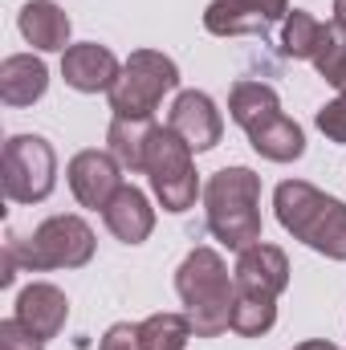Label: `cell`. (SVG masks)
<instances>
[{
	"mask_svg": "<svg viewBox=\"0 0 346 350\" xmlns=\"http://www.w3.org/2000/svg\"><path fill=\"white\" fill-rule=\"evenodd\" d=\"M175 293L183 301V314L191 318L196 338H220L224 330H232L237 285H232V273H228V265L216 249L200 245L179 261Z\"/></svg>",
	"mask_w": 346,
	"mask_h": 350,
	"instance_id": "obj_1",
	"label": "cell"
},
{
	"mask_svg": "<svg viewBox=\"0 0 346 350\" xmlns=\"http://www.w3.org/2000/svg\"><path fill=\"white\" fill-rule=\"evenodd\" d=\"M273 208L281 228L302 241L306 249L330 257V261H346V204L326 196L322 187L306 183V179H285L273 191Z\"/></svg>",
	"mask_w": 346,
	"mask_h": 350,
	"instance_id": "obj_2",
	"label": "cell"
},
{
	"mask_svg": "<svg viewBox=\"0 0 346 350\" xmlns=\"http://www.w3.org/2000/svg\"><path fill=\"white\" fill-rule=\"evenodd\" d=\"M208 232L228 249H249L261 241V175L253 167H224L204 183Z\"/></svg>",
	"mask_w": 346,
	"mask_h": 350,
	"instance_id": "obj_3",
	"label": "cell"
},
{
	"mask_svg": "<svg viewBox=\"0 0 346 350\" xmlns=\"http://www.w3.org/2000/svg\"><path fill=\"white\" fill-rule=\"evenodd\" d=\"M4 249L16 257L21 269L29 273H49V269H82L94 257V228L82 216H49L33 228V237L8 232Z\"/></svg>",
	"mask_w": 346,
	"mask_h": 350,
	"instance_id": "obj_4",
	"label": "cell"
},
{
	"mask_svg": "<svg viewBox=\"0 0 346 350\" xmlns=\"http://www.w3.org/2000/svg\"><path fill=\"white\" fill-rule=\"evenodd\" d=\"M179 86V66L159 49H135L122 62L118 82L110 86V110L118 118H155L163 94Z\"/></svg>",
	"mask_w": 346,
	"mask_h": 350,
	"instance_id": "obj_5",
	"label": "cell"
},
{
	"mask_svg": "<svg viewBox=\"0 0 346 350\" xmlns=\"http://www.w3.org/2000/svg\"><path fill=\"white\" fill-rule=\"evenodd\" d=\"M196 151L175 135L172 126H159L151 131V143H147V167L143 175L151 179V191L155 200L163 204V212H187L196 208V196H200V175H196Z\"/></svg>",
	"mask_w": 346,
	"mask_h": 350,
	"instance_id": "obj_6",
	"label": "cell"
},
{
	"mask_svg": "<svg viewBox=\"0 0 346 350\" xmlns=\"http://www.w3.org/2000/svg\"><path fill=\"white\" fill-rule=\"evenodd\" d=\"M0 179L12 204H41L57 183V151L41 135H12L0 151Z\"/></svg>",
	"mask_w": 346,
	"mask_h": 350,
	"instance_id": "obj_7",
	"label": "cell"
},
{
	"mask_svg": "<svg viewBox=\"0 0 346 350\" xmlns=\"http://www.w3.org/2000/svg\"><path fill=\"white\" fill-rule=\"evenodd\" d=\"M232 285L237 293H249V297H281L285 285H289V257L285 249L257 241L249 249L237 253V269H232Z\"/></svg>",
	"mask_w": 346,
	"mask_h": 350,
	"instance_id": "obj_8",
	"label": "cell"
},
{
	"mask_svg": "<svg viewBox=\"0 0 346 350\" xmlns=\"http://www.w3.org/2000/svg\"><path fill=\"white\" fill-rule=\"evenodd\" d=\"M66 179H70V191H74V200H78L82 208L102 212V208L114 200V191L122 187V163H118L110 151L90 147V151H78V155L70 159Z\"/></svg>",
	"mask_w": 346,
	"mask_h": 350,
	"instance_id": "obj_9",
	"label": "cell"
},
{
	"mask_svg": "<svg viewBox=\"0 0 346 350\" xmlns=\"http://www.w3.org/2000/svg\"><path fill=\"white\" fill-rule=\"evenodd\" d=\"M168 126L200 155V151H212L224 135V118L216 110V102L204 94V90H179L172 102V114H168Z\"/></svg>",
	"mask_w": 346,
	"mask_h": 350,
	"instance_id": "obj_10",
	"label": "cell"
},
{
	"mask_svg": "<svg viewBox=\"0 0 346 350\" xmlns=\"http://www.w3.org/2000/svg\"><path fill=\"white\" fill-rule=\"evenodd\" d=\"M118 74H122L118 57L98 41H78L62 53V78L78 94H110Z\"/></svg>",
	"mask_w": 346,
	"mask_h": 350,
	"instance_id": "obj_11",
	"label": "cell"
},
{
	"mask_svg": "<svg viewBox=\"0 0 346 350\" xmlns=\"http://www.w3.org/2000/svg\"><path fill=\"white\" fill-rule=\"evenodd\" d=\"M12 318L25 326V330H33L37 338H57L62 330H66V318H70V297L57 289V285H49V281H33V285H25L21 293H16V310H12Z\"/></svg>",
	"mask_w": 346,
	"mask_h": 350,
	"instance_id": "obj_12",
	"label": "cell"
},
{
	"mask_svg": "<svg viewBox=\"0 0 346 350\" xmlns=\"http://www.w3.org/2000/svg\"><path fill=\"white\" fill-rule=\"evenodd\" d=\"M102 220H106V228H110L114 241H122V245H143V241L151 237V228H155V208H151V200H147L135 183H122V187L114 191V200L102 208Z\"/></svg>",
	"mask_w": 346,
	"mask_h": 350,
	"instance_id": "obj_13",
	"label": "cell"
},
{
	"mask_svg": "<svg viewBox=\"0 0 346 350\" xmlns=\"http://www.w3.org/2000/svg\"><path fill=\"white\" fill-rule=\"evenodd\" d=\"M16 25H21V37L41 53H66L70 49V29L74 25H70L66 8H57L53 0H29L16 16Z\"/></svg>",
	"mask_w": 346,
	"mask_h": 350,
	"instance_id": "obj_14",
	"label": "cell"
},
{
	"mask_svg": "<svg viewBox=\"0 0 346 350\" xmlns=\"http://www.w3.org/2000/svg\"><path fill=\"white\" fill-rule=\"evenodd\" d=\"M49 90V70L33 53H12L0 62V98L8 106H33Z\"/></svg>",
	"mask_w": 346,
	"mask_h": 350,
	"instance_id": "obj_15",
	"label": "cell"
},
{
	"mask_svg": "<svg viewBox=\"0 0 346 350\" xmlns=\"http://www.w3.org/2000/svg\"><path fill=\"white\" fill-rule=\"evenodd\" d=\"M249 143H253V151H257L261 159H273V163H293V159L306 155V135H302V126L285 110L273 114V118H265L261 126H253Z\"/></svg>",
	"mask_w": 346,
	"mask_h": 350,
	"instance_id": "obj_16",
	"label": "cell"
},
{
	"mask_svg": "<svg viewBox=\"0 0 346 350\" xmlns=\"http://www.w3.org/2000/svg\"><path fill=\"white\" fill-rule=\"evenodd\" d=\"M155 122L151 118H110L106 126V151L122 163V172H143L147 167V143H151Z\"/></svg>",
	"mask_w": 346,
	"mask_h": 350,
	"instance_id": "obj_17",
	"label": "cell"
},
{
	"mask_svg": "<svg viewBox=\"0 0 346 350\" xmlns=\"http://www.w3.org/2000/svg\"><path fill=\"white\" fill-rule=\"evenodd\" d=\"M228 114H232V122L249 135L253 126H261L265 118H273V114H281V98H277V90L265 86V82H237L232 94H228Z\"/></svg>",
	"mask_w": 346,
	"mask_h": 350,
	"instance_id": "obj_18",
	"label": "cell"
},
{
	"mask_svg": "<svg viewBox=\"0 0 346 350\" xmlns=\"http://www.w3.org/2000/svg\"><path fill=\"white\" fill-rule=\"evenodd\" d=\"M314 70L326 86L346 90V25L343 21H322V41L314 49Z\"/></svg>",
	"mask_w": 346,
	"mask_h": 350,
	"instance_id": "obj_19",
	"label": "cell"
},
{
	"mask_svg": "<svg viewBox=\"0 0 346 350\" xmlns=\"http://www.w3.org/2000/svg\"><path fill=\"white\" fill-rule=\"evenodd\" d=\"M318 41H322V21L306 8H289L281 21V53L293 62H314Z\"/></svg>",
	"mask_w": 346,
	"mask_h": 350,
	"instance_id": "obj_20",
	"label": "cell"
},
{
	"mask_svg": "<svg viewBox=\"0 0 346 350\" xmlns=\"http://www.w3.org/2000/svg\"><path fill=\"white\" fill-rule=\"evenodd\" d=\"M191 318L187 314H151V318H143L139 322V338H143V347L147 350H183L191 342Z\"/></svg>",
	"mask_w": 346,
	"mask_h": 350,
	"instance_id": "obj_21",
	"label": "cell"
},
{
	"mask_svg": "<svg viewBox=\"0 0 346 350\" xmlns=\"http://www.w3.org/2000/svg\"><path fill=\"white\" fill-rule=\"evenodd\" d=\"M204 29L216 33V37H245V33H265L269 21H261L253 12L237 8L232 0H212V4L204 8Z\"/></svg>",
	"mask_w": 346,
	"mask_h": 350,
	"instance_id": "obj_22",
	"label": "cell"
},
{
	"mask_svg": "<svg viewBox=\"0 0 346 350\" xmlns=\"http://www.w3.org/2000/svg\"><path fill=\"white\" fill-rule=\"evenodd\" d=\"M277 326V301L273 297H249V293H237L232 301V330L241 338H261Z\"/></svg>",
	"mask_w": 346,
	"mask_h": 350,
	"instance_id": "obj_23",
	"label": "cell"
},
{
	"mask_svg": "<svg viewBox=\"0 0 346 350\" xmlns=\"http://www.w3.org/2000/svg\"><path fill=\"white\" fill-rule=\"evenodd\" d=\"M314 122H318V131H322L330 143L346 147V90H338V98H330V102L314 114Z\"/></svg>",
	"mask_w": 346,
	"mask_h": 350,
	"instance_id": "obj_24",
	"label": "cell"
},
{
	"mask_svg": "<svg viewBox=\"0 0 346 350\" xmlns=\"http://www.w3.org/2000/svg\"><path fill=\"white\" fill-rule=\"evenodd\" d=\"M98 350H147L143 338H139V322H114L98 338Z\"/></svg>",
	"mask_w": 346,
	"mask_h": 350,
	"instance_id": "obj_25",
	"label": "cell"
},
{
	"mask_svg": "<svg viewBox=\"0 0 346 350\" xmlns=\"http://www.w3.org/2000/svg\"><path fill=\"white\" fill-rule=\"evenodd\" d=\"M0 350H45V338H37L16 318H8V322H0Z\"/></svg>",
	"mask_w": 346,
	"mask_h": 350,
	"instance_id": "obj_26",
	"label": "cell"
},
{
	"mask_svg": "<svg viewBox=\"0 0 346 350\" xmlns=\"http://www.w3.org/2000/svg\"><path fill=\"white\" fill-rule=\"evenodd\" d=\"M237 8H245V12H253L261 21H285V12H289V0H232Z\"/></svg>",
	"mask_w": 346,
	"mask_h": 350,
	"instance_id": "obj_27",
	"label": "cell"
},
{
	"mask_svg": "<svg viewBox=\"0 0 346 350\" xmlns=\"http://www.w3.org/2000/svg\"><path fill=\"white\" fill-rule=\"evenodd\" d=\"M293 350H338L330 338H310V342H297Z\"/></svg>",
	"mask_w": 346,
	"mask_h": 350,
	"instance_id": "obj_28",
	"label": "cell"
},
{
	"mask_svg": "<svg viewBox=\"0 0 346 350\" xmlns=\"http://www.w3.org/2000/svg\"><path fill=\"white\" fill-rule=\"evenodd\" d=\"M334 21H343L346 25V0H334Z\"/></svg>",
	"mask_w": 346,
	"mask_h": 350,
	"instance_id": "obj_29",
	"label": "cell"
}]
</instances>
